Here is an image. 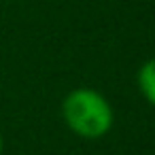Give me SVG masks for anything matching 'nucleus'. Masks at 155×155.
<instances>
[{"label":"nucleus","instance_id":"1","mask_svg":"<svg viewBox=\"0 0 155 155\" xmlns=\"http://www.w3.org/2000/svg\"><path fill=\"white\" fill-rule=\"evenodd\" d=\"M66 127L83 140H100L115 125V110L108 98L94 87H74L62 100Z\"/></svg>","mask_w":155,"mask_h":155},{"label":"nucleus","instance_id":"2","mask_svg":"<svg viewBox=\"0 0 155 155\" xmlns=\"http://www.w3.org/2000/svg\"><path fill=\"white\" fill-rule=\"evenodd\" d=\"M136 85L140 96L155 108V58L147 60L136 72Z\"/></svg>","mask_w":155,"mask_h":155},{"label":"nucleus","instance_id":"3","mask_svg":"<svg viewBox=\"0 0 155 155\" xmlns=\"http://www.w3.org/2000/svg\"><path fill=\"white\" fill-rule=\"evenodd\" d=\"M2 151H5V138H2V134H0V155H2Z\"/></svg>","mask_w":155,"mask_h":155}]
</instances>
